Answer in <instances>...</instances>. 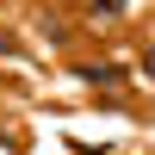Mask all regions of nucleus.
<instances>
[{
    "instance_id": "obj_2",
    "label": "nucleus",
    "mask_w": 155,
    "mask_h": 155,
    "mask_svg": "<svg viewBox=\"0 0 155 155\" xmlns=\"http://www.w3.org/2000/svg\"><path fill=\"white\" fill-rule=\"evenodd\" d=\"M124 6V0H93V12H118Z\"/></svg>"
},
{
    "instance_id": "obj_1",
    "label": "nucleus",
    "mask_w": 155,
    "mask_h": 155,
    "mask_svg": "<svg viewBox=\"0 0 155 155\" xmlns=\"http://www.w3.org/2000/svg\"><path fill=\"white\" fill-rule=\"evenodd\" d=\"M81 74H87V81H118L124 68H112V62H81Z\"/></svg>"
}]
</instances>
